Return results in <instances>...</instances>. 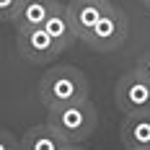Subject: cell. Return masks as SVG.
<instances>
[{"label": "cell", "instance_id": "10", "mask_svg": "<svg viewBox=\"0 0 150 150\" xmlns=\"http://www.w3.org/2000/svg\"><path fill=\"white\" fill-rule=\"evenodd\" d=\"M57 0H23L21 11L16 16L13 26L16 29H31V26H44L47 16L52 13Z\"/></svg>", "mask_w": 150, "mask_h": 150}, {"label": "cell", "instance_id": "15", "mask_svg": "<svg viewBox=\"0 0 150 150\" xmlns=\"http://www.w3.org/2000/svg\"><path fill=\"white\" fill-rule=\"evenodd\" d=\"M142 5H145V8H148V11H150V0H142Z\"/></svg>", "mask_w": 150, "mask_h": 150}, {"label": "cell", "instance_id": "4", "mask_svg": "<svg viewBox=\"0 0 150 150\" xmlns=\"http://www.w3.org/2000/svg\"><path fill=\"white\" fill-rule=\"evenodd\" d=\"M16 44L23 60L34 65H49L57 54H62L52 36L44 31V26H31V29H16Z\"/></svg>", "mask_w": 150, "mask_h": 150}, {"label": "cell", "instance_id": "13", "mask_svg": "<svg viewBox=\"0 0 150 150\" xmlns=\"http://www.w3.org/2000/svg\"><path fill=\"white\" fill-rule=\"evenodd\" d=\"M135 70H137V73H140V75H142V78L150 83V52H145V54L137 60V67H135Z\"/></svg>", "mask_w": 150, "mask_h": 150}, {"label": "cell", "instance_id": "9", "mask_svg": "<svg viewBox=\"0 0 150 150\" xmlns=\"http://www.w3.org/2000/svg\"><path fill=\"white\" fill-rule=\"evenodd\" d=\"M67 142L62 140L49 124H34L21 137V150H65Z\"/></svg>", "mask_w": 150, "mask_h": 150}, {"label": "cell", "instance_id": "1", "mask_svg": "<svg viewBox=\"0 0 150 150\" xmlns=\"http://www.w3.org/2000/svg\"><path fill=\"white\" fill-rule=\"evenodd\" d=\"M39 98L44 109H60L88 98V80L73 65L49 67L39 80Z\"/></svg>", "mask_w": 150, "mask_h": 150}, {"label": "cell", "instance_id": "8", "mask_svg": "<svg viewBox=\"0 0 150 150\" xmlns=\"http://www.w3.org/2000/svg\"><path fill=\"white\" fill-rule=\"evenodd\" d=\"M44 31L52 36V42L57 44L60 52H65V49L78 39L73 23H70V16H67V8H65L62 3H54L52 13L47 16V21H44Z\"/></svg>", "mask_w": 150, "mask_h": 150}, {"label": "cell", "instance_id": "14", "mask_svg": "<svg viewBox=\"0 0 150 150\" xmlns=\"http://www.w3.org/2000/svg\"><path fill=\"white\" fill-rule=\"evenodd\" d=\"M65 150H86V148H80V145H67Z\"/></svg>", "mask_w": 150, "mask_h": 150}, {"label": "cell", "instance_id": "3", "mask_svg": "<svg viewBox=\"0 0 150 150\" xmlns=\"http://www.w3.org/2000/svg\"><path fill=\"white\" fill-rule=\"evenodd\" d=\"M124 39H127V16L119 8L109 5L106 13L98 18V23L93 26V31L88 34L86 44L98 52H111V49H119Z\"/></svg>", "mask_w": 150, "mask_h": 150}, {"label": "cell", "instance_id": "6", "mask_svg": "<svg viewBox=\"0 0 150 150\" xmlns=\"http://www.w3.org/2000/svg\"><path fill=\"white\" fill-rule=\"evenodd\" d=\"M109 5H111L109 0H70L65 8H67L70 23L75 29V36L86 42L88 34L93 31V26L98 23V18L106 13Z\"/></svg>", "mask_w": 150, "mask_h": 150}, {"label": "cell", "instance_id": "5", "mask_svg": "<svg viewBox=\"0 0 150 150\" xmlns=\"http://www.w3.org/2000/svg\"><path fill=\"white\" fill-rule=\"evenodd\" d=\"M114 96H117V106L124 111V117L150 111V83L137 70H129L122 75Z\"/></svg>", "mask_w": 150, "mask_h": 150}, {"label": "cell", "instance_id": "12", "mask_svg": "<svg viewBox=\"0 0 150 150\" xmlns=\"http://www.w3.org/2000/svg\"><path fill=\"white\" fill-rule=\"evenodd\" d=\"M0 150H21V140L5 127H0Z\"/></svg>", "mask_w": 150, "mask_h": 150}, {"label": "cell", "instance_id": "2", "mask_svg": "<svg viewBox=\"0 0 150 150\" xmlns=\"http://www.w3.org/2000/svg\"><path fill=\"white\" fill-rule=\"evenodd\" d=\"M47 124L67 142V145H80L83 140H88L96 132L98 124V111L96 106L86 101L67 104L60 109H47Z\"/></svg>", "mask_w": 150, "mask_h": 150}, {"label": "cell", "instance_id": "7", "mask_svg": "<svg viewBox=\"0 0 150 150\" xmlns=\"http://www.w3.org/2000/svg\"><path fill=\"white\" fill-rule=\"evenodd\" d=\"M119 137L127 150H150V111L127 114L122 122Z\"/></svg>", "mask_w": 150, "mask_h": 150}, {"label": "cell", "instance_id": "11", "mask_svg": "<svg viewBox=\"0 0 150 150\" xmlns=\"http://www.w3.org/2000/svg\"><path fill=\"white\" fill-rule=\"evenodd\" d=\"M23 0H0V21H16Z\"/></svg>", "mask_w": 150, "mask_h": 150}]
</instances>
